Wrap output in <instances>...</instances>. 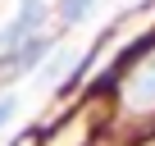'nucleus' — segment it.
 I'll list each match as a JSON object with an SVG mask.
<instances>
[{"mask_svg": "<svg viewBox=\"0 0 155 146\" xmlns=\"http://www.w3.org/2000/svg\"><path fill=\"white\" fill-rule=\"evenodd\" d=\"M41 23V0H23V5H18V18L5 28V32H0V50H5V55H14L23 41H28V32Z\"/></svg>", "mask_w": 155, "mask_h": 146, "instance_id": "f257e3e1", "label": "nucleus"}, {"mask_svg": "<svg viewBox=\"0 0 155 146\" xmlns=\"http://www.w3.org/2000/svg\"><path fill=\"white\" fill-rule=\"evenodd\" d=\"M41 55H46V41L41 37H28L14 55H5V64L9 68H32V64H41Z\"/></svg>", "mask_w": 155, "mask_h": 146, "instance_id": "f03ea898", "label": "nucleus"}, {"mask_svg": "<svg viewBox=\"0 0 155 146\" xmlns=\"http://www.w3.org/2000/svg\"><path fill=\"white\" fill-rule=\"evenodd\" d=\"M87 9H91V0H64V5H59V14H64L68 23H73V18H82Z\"/></svg>", "mask_w": 155, "mask_h": 146, "instance_id": "7ed1b4c3", "label": "nucleus"}, {"mask_svg": "<svg viewBox=\"0 0 155 146\" xmlns=\"http://www.w3.org/2000/svg\"><path fill=\"white\" fill-rule=\"evenodd\" d=\"M9 114H14V96H0V128H5Z\"/></svg>", "mask_w": 155, "mask_h": 146, "instance_id": "20e7f679", "label": "nucleus"}]
</instances>
